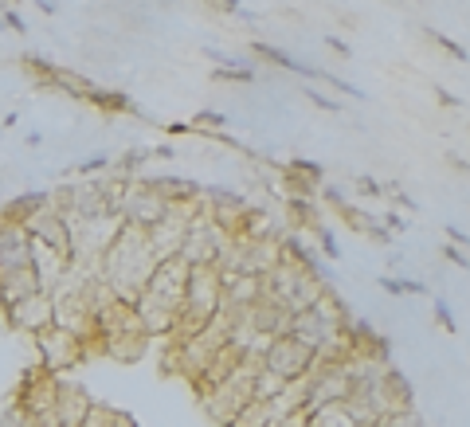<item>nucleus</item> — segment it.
Here are the masks:
<instances>
[{"mask_svg": "<svg viewBox=\"0 0 470 427\" xmlns=\"http://www.w3.org/2000/svg\"><path fill=\"white\" fill-rule=\"evenodd\" d=\"M90 404H94V400L82 393L79 384H59V388H55V408H52L55 427H82Z\"/></svg>", "mask_w": 470, "mask_h": 427, "instance_id": "5", "label": "nucleus"}, {"mask_svg": "<svg viewBox=\"0 0 470 427\" xmlns=\"http://www.w3.org/2000/svg\"><path fill=\"white\" fill-rule=\"evenodd\" d=\"M443 255H446V259H451V263H455L458 270H466V255H463V251H458V247H455V243H446V251H443Z\"/></svg>", "mask_w": 470, "mask_h": 427, "instance_id": "15", "label": "nucleus"}, {"mask_svg": "<svg viewBox=\"0 0 470 427\" xmlns=\"http://www.w3.org/2000/svg\"><path fill=\"white\" fill-rule=\"evenodd\" d=\"M87 102L102 106V110H129V99H126V94H118V90H102V87H90V90H87Z\"/></svg>", "mask_w": 470, "mask_h": 427, "instance_id": "7", "label": "nucleus"}, {"mask_svg": "<svg viewBox=\"0 0 470 427\" xmlns=\"http://www.w3.org/2000/svg\"><path fill=\"white\" fill-rule=\"evenodd\" d=\"M325 47H334V52H337L341 59H349V55H352L349 47H345V40H337V35H325Z\"/></svg>", "mask_w": 470, "mask_h": 427, "instance_id": "17", "label": "nucleus"}, {"mask_svg": "<svg viewBox=\"0 0 470 427\" xmlns=\"http://www.w3.org/2000/svg\"><path fill=\"white\" fill-rule=\"evenodd\" d=\"M435 318H439V322L455 334V318H451V310H446V302H435Z\"/></svg>", "mask_w": 470, "mask_h": 427, "instance_id": "14", "label": "nucleus"}, {"mask_svg": "<svg viewBox=\"0 0 470 427\" xmlns=\"http://www.w3.org/2000/svg\"><path fill=\"white\" fill-rule=\"evenodd\" d=\"M0 24H5V28H12V32H20V35L28 32V24H24V20H20V12H12V8L5 12V16H0Z\"/></svg>", "mask_w": 470, "mask_h": 427, "instance_id": "13", "label": "nucleus"}, {"mask_svg": "<svg viewBox=\"0 0 470 427\" xmlns=\"http://www.w3.org/2000/svg\"><path fill=\"white\" fill-rule=\"evenodd\" d=\"M8 322L24 329V334H40L52 326V290H32L20 302L8 306Z\"/></svg>", "mask_w": 470, "mask_h": 427, "instance_id": "4", "label": "nucleus"}, {"mask_svg": "<svg viewBox=\"0 0 470 427\" xmlns=\"http://www.w3.org/2000/svg\"><path fill=\"white\" fill-rule=\"evenodd\" d=\"M306 94H310V102L317 106V110H329V114H341V106L334 99H325V94H317L314 87H306Z\"/></svg>", "mask_w": 470, "mask_h": 427, "instance_id": "9", "label": "nucleus"}, {"mask_svg": "<svg viewBox=\"0 0 470 427\" xmlns=\"http://www.w3.org/2000/svg\"><path fill=\"white\" fill-rule=\"evenodd\" d=\"M357 193H364V196H381L384 185H376L372 176H357Z\"/></svg>", "mask_w": 470, "mask_h": 427, "instance_id": "12", "label": "nucleus"}, {"mask_svg": "<svg viewBox=\"0 0 470 427\" xmlns=\"http://www.w3.org/2000/svg\"><path fill=\"white\" fill-rule=\"evenodd\" d=\"M381 287L388 294H404V279H381Z\"/></svg>", "mask_w": 470, "mask_h": 427, "instance_id": "18", "label": "nucleus"}, {"mask_svg": "<svg viewBox=\"0 0 470 427\" xmlns=\"http://www.w3.org/2000/svg\"><path fill=\"white\" fill-rule=\"evenodd\" d=\"M196 129H204V126H212V129H223L228 126V118L223 114H216V110H204V114H196V122H193Z\"/></svg>", "mask_w": 470, "mask_h": 427, "instance_id": "8", "label": "nucleus"}, {"mask_svg": "<svg viewBox=\"0 0 470 427\" xmlns=\"http://www.w3.org/2000/svg\"><path fill=\"white\" fill-rule=\"evenodd\" d=\"M446 235H451L455 243H466V232H463V228H455V223H451V228H446Z\"/></svg>", "mask_w": 470, "mask_h": 427, "instance_id": "20", "label": "nucleus"}, {"mask_svg": "<svg viewBox=\"0 0 470 427\" xmlns=\"http://www.w3.org/2000/svg\"><path fill=\"white\" fill-rule=\"evenodd\" d=\"M317 353L310 346H302L294 334H275L267 337L263 353H258V365H263L267 373H275L278 381H298V376H306L314 369Z\"/></svg>", "mask_w": 470, "mask_h": 427, "instance_id": "2", "label": "nucleus"}, {"mask_svg": "<svg viewBox=\"0 0 470 427\" xmlns=\"http://www.w3.org/2000/svg\"><path fill=\"white\" fill-rule=\"evenodd\" d=\"M208 5H216V8H223V12H231V16H235V12H243V8H240V0H208Z\"/></svg>", "mask_w": 470, "mask_h": 427, "instance_id": "19", "label": "nucleus"}, {"mask_svg": "<svg viewBox=\"0 0 470 427\" xmlns=\"http://www.w3.org/2000/svg\"><path fill=\"white\" fill-rule=\"evenodd\" d=\"M322 255L341 259V251H337V243H334V235H329V232H322Z\"/></svg>", "mask_w": 470, "mask_h": 427, "instance_id": "16", "label": "nucleus"}, {"mask_svg": "<svg viewBox=\"0 0 470 427\" xmlns=\"http://www.w3.org/2000/svg\"><path fill=\"white\" fill-rule=\"evenodd\" d=\"M35 346H40V353H43L47 373L67 369V365H75L82 353H87V341H82L79 334H67V329H59V326L40 329V334H35Z\"/></svg>", "mask_w": 470, "mask_h": 427, "instance_id": "3", "label": "nucleus"}, {"mask_svg": "<svg viewBox=\"0 0 470 427\" xmlns=\"http://www.w3.org/2000/svg\"><path fill=\"white\" fill-rule=\"evenodd\" d=\"M106 165H110V157H106V153H102V157H90V161H82L79 165V176H87V173H99V169H106Z\"/></svg>", "mask_w": 470, "mask_h": 427, "instance_id": "10", "label": "nucleus"}, {"mask_svg": "<svg viewBox=\"0 0 470 427\" xmlns=\"http://www.w3.org/2000/svg\"><path fill=\"white\" fill-rule=\"evenodd\" d=\"M157 267V255L149 251V240H146V228H134V223H122L118 235L106 243L102 251V282L110 287L122 302H134L141 287H146L149 270Z\"/></svg>", "mask_w": 470, "mask_h": 427, "instance_id": "1", "label": "nucleus"}, {"mask_svg": "<svg viewBox=\"0 0 470 427\" xmlns=\"http://www.w3.org/2000/svg\"><path fill=\"white\" fill-rule=\"evenodd\" d=\"M431 35H435V40H439V43L446 47V52H451V55L458 59V63H463V59H466V52H463V43H455L451 35H439V32H431Z\"/></svg>", "mask_w": 470, "mask_h": 427, "instance_id": "11", "label": "nucleus"}, {"mask_svg": "<svg viewBox=\"0 0 470 427\" xmlns=\"http://www.w3.org/2000/svg\"><path fill=\"white\" fill-rule=\"evenodd\" d=\"M251 52H258L263 59H270V63H278V67H287V71H294V75H302V79H325L317 67H306L302 59H294V55H287V52H278V47H270V43H255Z\"/></svg>", "mask_w": 470, "mask_h": 427, "instance_id": "6", "label": "nucleus"}, {"mask_svg": "<svg viewBox=\"0 0 470 427\" xmlns=\"http://www.w3.org/2000/svg\"><path fill=\"white\" fill-rule=\"evenodd\" d=\"M16 5H20V0H16Z\"/></svg>", "mask_w": 470, "mask_h": 427, "instance_id": "21", "label": "nucleus"}]
</instances>
